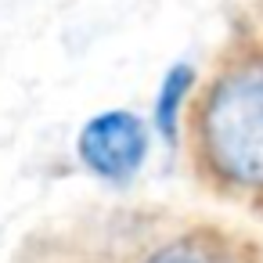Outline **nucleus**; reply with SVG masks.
Masks as SVG:
<instances>
[{
    "label": "nucleus",
    "instance_id": "7ed1b4c3",
    "mask_svg": "<svg viewBox=\"0 0 263 263\" xmlns=\"http://www.w3.org/2000/svg\"><path fill=\"white\" fill-rule=\"evenodd\" d=\"M141 263H249V259L234 238L216 231H191V234L170 238Z\"/></svg>",
    "mask_w": 263,
    "mask_h": 263
},
{
    "label": "nucleus",
    "instance_id": "f257e3e1",
    "mask_svg": "<svg viewBox=\"0 0 263 263\" xmlns=\"http://www.w3.org/2000/svg\"><path fill=\"white\" fill-rule=\"evenodd\" d=\"M187 141L205 180L263 195V47L227 54L187 116Z\"/></svg>",
    "mask_w": 263,
    "mask_h": 263
},
{
    "label": "nucleus",
    "instance_id": "f03ea898",
    "mask_svg": "<svg viewBox=\"0 0 263 263\" xmlns=\"http://www.w3.org/2000/svg\"><path fill=\"white\" fill-rule=\"evenodd\" d=\"M76 155L94 177L108 184H130L148 155V126L134 112L108 108L83 123L76 137Z\"/></svg>",
    "mask_w": 263,
    "mask_h": 263
},
{
    "label": "nucleus",
    "instance_id": "20e7f679",
    "mask_svg": "<svg viewBox=\"0 0 263 263\" xmlns=\"http://www.w3.org/2000/svg\"><path fill=\"white\" fill-rule=\"evenodd\" d=\"M191 90V69L187 65H173L159 87V101H155V130L173 144L177 141V126H180V105L184 94Z\"/></svg>",
    "mask_w": 263,
    "mask_h": 263
}]
</instances>
